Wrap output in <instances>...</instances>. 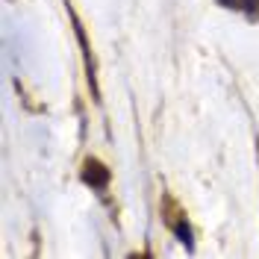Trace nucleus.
<instances>
[{"label":"nucleus","mask_w":259,"mask_h":259,"mask_svg":"<svg viewBox=\"0 0 259 259\" xmlns=\"http://www.w3.org/2000/svg\"><path fill=\"white\" fill-rule=\"evenodd\" d=\"M82 180H85L92 189H106V183H109V171H106V168H103L97 159H85Z\"/></svg>","instance_id":"1"},{"label":"nucleus","mask_w":259,"mask_h":259,"mask_svg":"<svg viewBox=\"0 0 259 259\" xmlns=\"http://www.w3.org/2000/svg\"><path fill=\"white\" fill-rule=\"evenodd\" d=\"M221 6H227V9H242V12H247V15H253L259 9V0H218Z\"/></svg>","instance_id":"2"},{"label":"nucleus","mask_w":259,"mask_h":259,"mask_svg":"<svg viewBox=\"0 0 259 259\" xmlns=\"http://www.w3.org/2000/svg\"><path fill=\"white\" fill-rule=\"evenodd\" d=\"M174 233H177L180 242L192 250V230H189V224H183V221H180V224H174Z\"/></svg>","instance_id":"3"}]
</instances>
